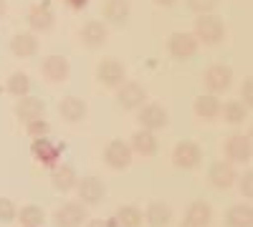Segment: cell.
Masks as SVG:
<instances>
[{"label":"cell","mask_w":253,"mask_h":227,"mask_svg":"<svg viewBox=\"0 0 253 227\" xmlns=\"http://www.w3.org/2000/svg\"><path fill=\"white\" fill-rule=\"evenodd\" d=\"M195 40L205 46H218L225 38V26L218 15H200L195 18Z\"/></svg>","instance_id":"cell-1"},{"label":"cell","mask_w":253,"mask_h":227,"mask_svg":"<svg viewBox=\"0 0 253 227\" xmlns=\"http://www.w3.org/2000/svg\"><path fill=\"white\" fill-rule=\"evenodd\" d=\"M203 84L210 94H223L230 89V84H233V68L230 66H223V64H215L210 66L205 73H203Z\"/></svg>","instance_id":"cell-2"},{"label":"cell","mask_w":253,"mask_h":227,"mask_svg":"<svg viewBox=\"0 0 253 227\" xmlns=\"http://www.w3.org/2000/svg\"><path fill=\"white\" fill-rule=\"evenodd\" d=\"M144 98H147V91L142 84H137V81H124L117 91V106L124 111H134L144 104Z\"/></svg>","instance_id":"cell-3"},{"label":"cell","mask_w":253,"mask_h":227,"mask_svg":"<svg viewBox=\"0 0 253 227\" xmlns=\"http://www.w3.org/2000/svg\"><path fill=\"white\" fill-rule=\"evenodd\" d=\"M104 164L112 169H126L132 164V149L129 144L122 139H112L107 147H104Z\"/></svg>","instance_id":"cell-4"},{"label":"cell","mask_w":253,"mask_h":227,"mask_svg":"<svg viewBox=\"0 0 253 227\" xmlns=\"http://www.w3.org/2000/svg\"><path fill=\"white\" fill-rule=\"evenodd\" d=\"M96 78H99V84L114 89V86H122L124 84L126 68H124L122 61H117V58H104L101 64L96 66Z\"/></svg>","instance_id":"cell-5"},{"label":"cell","mask_w":253,"mask_h":227,"mask_svg":"<svg viewBox=\"0 0 253 227\" xmlns=\"http://www.w3.org/2000/svg\"><path fill=\"white\" fill-rule=\"evenodd\" d=\"M172 162L177 169H195L203 162V149L195 141H180L172 152Z\"/></svg>","instance_id":"cell-6"},{"label":"cell","mask_w":253,"mask_h":227,"mask_svg":"<svg viewBox=\"0 0 253 227\" xmlns=\"http://www.w3.org/2000/svg\"><path fill=\"white\" fill-rule=\"evenodd\" d=\"M137 121L142 124L144 131H157V129H165L170 116H167V109L160 106V104H147V106H139V116Z\"/></svg>","instance_id":"cell-7"},{"label":"cell","mask_w":253,"mask_h":227,"mask_svg":"<svg viewBox=\"0 0 253 227\" xmlns=\"http://www.w3.org/2000/svg\"><path fill=\"white\" fill-rule=\"evenodd\" d=\"M76 192H79L81 204H99L107 197V184L99 177H84L81 182H76Z\"/></svg>","instance_id":"cell-8"},{"label":"cell","mask_w":253,"mask_h":227,"mask_svg":"<svg viewBox=\"0 0 253 227\" xmlns=\"http://www.w3.org/2000/svg\"><path fill=\"white\" fill-rule=\"evenodd\" d=\"M167 48H170L172 58H177V61H190V58L198 53V40H195L193 33L177 31V33L170 35V43H167Z\"/></svg>","instance_id":"cell-9"},{"label":"cell","mask_w":253,"mask_h":227,"mask_svg":"<svg viewBox=\"0 0 253 227\" xmlns=\"http://www.w3.org/2000/svg\"><path fill=\"white\" fill-rule=\"evenodd\" d=\"M86 220V207L81 202H66L53 212V225L56 227H79Z\"/></svg>","instance_id":"cell-10"},{"label":"cell","mask_w":253,"mask_h":227,"mask_svg":"<svg viewBox=\"0 0 253 227\" xmlns=\"http://www.w3.org/2000/svg\"><path fill=\"white\" fill-rule=\"evenodd\" d=\"M251 154H253L251 136H246V134H230L228 136V141H225V157H228L230 164L251 162Z\"/></svg>","instance_id":"cell-11"},{"label":"cell","mask_w":253,"mask_h":227,"mask_svg":"<svg viewBox=\"0 0 253 227\" xmlns=\"http://www.w3.org/2000/svg\"><path fill=\"white\" fill-rule=\"evenodd\" d=\"M41 73H43L46 81H51V84H63L71 73V64H69V58H63V56H48V58H43V64H41Z\"/></svg>","instance_id":"cell-12"},{"label":"cell","mask_w":253,"mask_h":227,"mask_svg":"<svg viewBox=\"0 0 253 227\" xmlns=\"http://www.w3.org/2000/svg\"><path fill=\"white\" fill-rule=\"evenodd\" d=\"M46 114V104L36 96H20L18 104H15V116L23 121V124H33V121H41Z\"/></svg>","instance_id":"cell-13"},{"label":"cell","mask_w":253,"mask_h":227,"mask_svg":"<svg viewBox=\"0 0 253 227\" xmlns=\"http://www.w3.org/2000/svg\"><path fill=\"white\" fill-rule=\"evenodd\" d=\"M86 101L79 98V96H63L61 98V104H58V114L63 121H69V124H79L86 119Z\"/></svg>","instance_id":"cell-14"},{"label":"cell","mask_w":253,"mask_h":227,"mask_svg":"<svg viewBox=\"0 0 253 227\" xmlns=\"http://www.w3.org/2000/svg\"><path fill=\"white\" fill-rule=\"evenodd\" d=\"M79 40L86 48H101L107 43V26H104L101 20H89V23L79 31Z\"/></svg>","instance_id":"cell-15"},{"label":"cell","mask_w":253,"mask_h":227,"mask_svg":"<svg viewBox=\"0 0 253 227\" xmlns=\"http://www.w3.org/2000/svg\"><path fill=\"white\" fill-rule=\"evenodd\" d=\"M53 20H56V13L48 3H41V5H33L28 10V26L33 31H41V33H46L53 28Z\"/></svg>","instance_id":"cell-16"},{"label":"cell","mask_w":253,"mask_h":227,"mask_svg":"<svg viewBox=\"0 0 253 227\" xmlns=\"http://www.w3.org/2000/svg\"><path fill=\"white\" fill-rule=\"evenodd\" d=\"M208 179H210L213 187L228 190L230 184L238 179V174H236V169H233V164H230V162H215L213 167H210V172H208Z\"/></svg>","instance_id":"cell-17"},{"label":"cell","mask_w":253,"mask_h":227,"mask_svg":"<svg viewBox=\"0 0 253 227\" xmlns=\"http://www.w3.org/2000/svg\"><path fill=\"white\" fill-rule=\"evenodd\" d=\"M213 222V210H210V204L198 199L187 207L185 212V227H208Z\"/></svg>","instance_id":"cell-18"},{"label":"cell","mask_w":253,"mask_h":227,"mask_svg":"<svg viewBox=\"0 0 253 227\" xmlns=\"http://www.w3.org/2000/svg\"><path fill=\"white\" fill-rule=\"evenodd\" d=\"M104 18H107V23L112 26H124L126 20H129V3L126 0H104V8H101Z\"/></svg>","instance_id":"cell-19"},{"label":"cell","mask_w":253,"mask_h":227,"mask_svg":"<svg viewBox=\"0 0 253 227\" xmlns=\"http://www.w3.org/2000/svg\"><path fill=\"white\" fill-rule=\"evenodd\" d=\"M10 51L15 58H31L38 53V38L33 33H18L10 38Z\"/></svg>","instance_id":"cell-20"},{"label":"cell","mask_w":253,"mask_h":227,"mask_svg":"<svg viewBox=\"0 0 253 227\" xmlns=\"http://www.w3.org/2000/svg\"><path fill=\"white\" fill-rule=\"evenodd\" d=\"M193 109H195V116H198V119L213 121V119L220 116V101H218V96H213V94H205V96H198V98H195Z\"/></svg>","instance_id":"cell-21"},{"label":"cell","mask_w":253,"mask_h":227,"mask_svg":"<svg viewBox=\"0 0 253 227\" xmlns=\"http://www.w3.org/2000/svg\"><path fill=\"white\" fill-rule=\"evenodd\" d=\"M157 136L152 134V131H137L134 136H132V144H129V149H132V154H142V157H155L157 154Z\"/></svg>","instance_id":"cell-22"},{"label":"cell","mask_w":253,"mask_h":227,"mask_svg":"<svg viewBox=\"0 0 253 227\" xmlns=\"http://www.w3.org/2000/svg\"><path fill=\"white\" fill-rule=\"evenodd\" d=\"M144 220L152 227H167L172 222V207L167 202H150V207L144 212Z\"/></svg>","instance_id":"cell-23"},{"label":"cell","mask_w":253,"mask_h":227,"mask_svg":"<svg viewBox=\"0 0 253 227\" xmlns=\"http://www.w3.org/2000/svg\"><path fill=\"white\" fill-rule=\"evenodd\" d=\"M51 182H53V187L58 192H69L76 187V169L71 167V164H61V167H53V174H51Z\"/></svg>","instance_id":"cell-24"},{"label":"cell","mask_w":253,"mask_h":227,"mask_svg":"<svg viewBox=\"0 0 253 227\" xmlns=\"http://www.w3.org/2000/svg\"><path fill=\"white\" fill-rule=\"evenodd\" d=\"M225 225L228 227H253V210L251 204H236L225 212Z\"/></svg>","instance_id":"cell-25"},{"label":"cell","mask_w":253,"mask_h":227,"mask_svg":"<svg viewBox=\"0 0 253 227\" xmlns=\"http://www.w3.org/2000/svg\"><path fill=\"white\" fill-rule=\"evenodd\" d=\"M142 225V210L134 204H122L114 215V227H139Z\"/></svg>","instance_id":"cell-26"},{"label":"cell","mask_w":253,"mask_h":227,"mask_svg":"<svg viewBox=\"0 0 253 227\" xmlns=\"http://www.w3.org/2000/svg\"><path fill=\"white\" fill-rule=\"evenodd\" d=\"M18 222L23 227H41L46 222V212L38 207V204H26V207H20V212H15Z\"/></svg>","instance_id":"cell-27"},{"label":"cell","mask_w":253,"mask_h":227,"mask_svg":"<svg viewBox=\"0 0 253 227\" xmlns=\"http://www.w3.org/2000/svg\"><path fill=\"white\" fill-rule=\"evenodd\" d=\"M33 154L41 159V162H46V164H53L58 159V144L51 141V139H36L33 141Z\"/></svg>","instance_id":"cell-28"},{"label":"cell","mask_w":253,"mask_h":227,"mask_svg":"<svg viewBox=\"0 0 253 227\" xmlns=\"http://www.w3.org/2000/svg\"><path fill=\"white\" fill-rule=\"evenodd\" d=\"M220 114L228 124H243L248 119V109L241 104V101H228L225 106H220Z\"/></svg>","instance_id":"cell-29"},{"label":"cell","mask_w":253,"mask_h":227,"mask_svg":"<svg viewBox=\"0 0 253 227\" xmlns=\"http://www.w3.org/2000/svg\"><path fill=\"white\" fill-rule=\"evenodd\" d=\"M8 91L13 94V96H28V91H31V78H28V73H20V71H15L10 78H8Z\"/></svg>","instance_id":"cell-30"},{"label":"cell","mask_w":253,"mask_h":227,"mask_svg":"<svg viewBox=\"0 0 253 227\" xmlns=\"http://www.w3.org/2000/svg\"><path fill=\"white\" fill-rule=\"evenodd\" d=\"M218 5H220V0H187V8L198 15H213Z\"/></svg>","instance_id":"cell-31"},{"label":"cell","mask_w":253,"mask_h":227,"mask_svg":"<svg viewBox=\"0 0 253 227\" xmlns=\"http://www.w3.org/2000/svg\"><path fill=\"white\" fill-rule=\"evenodd\" d=\"M15 204L8 197H0V222H13L15 220Z\"/></svg>","instance_id":"cell-32"},{"label":"cell","mask_w":253,"mask_h":227,"mask_svg":"<svg viewBox=\"0 0 253 227\" xmlns=\"http://www.w3.org/2000/svg\"><path fill=\"white\" fill-rule=\"evenodd\" d=\"M241 104L246 106V109H251V104H253V81L251 78H246L243 81V86H241Z\"/></svg>","instance_id":"cell-33"},{"label":"cell","mask_w":253,"mask_h":227,"mask_svg":"<svg viewBox=\"0 0 253 227\" xmlns=\"http://www.w3.org/2000/svg\"><path fill=\"white\" fill-rule=\"evenodd\" d=\"M238 187H241V195H243V197H253V174H251V172H246V174L241 177Z\"/></svg>","instance_id":"cell-34"},{"label":"cell","mask_w":253,"mask_h":227,"mask_svg":"<svg viewBox=\"0 0 253 227\" xmlns=\"http://www.w3.org/2000/svg\"><path fill=\"white\" fill-rule=\"evenodd\" d=\"M28 131H31L33 136H38V134H46V131H48V127L43 124V119H41V121H33V124H28Z\"/></svg>","instance_id":"cell-35"},{"label":"cell","mask_w":253,"mask_h":227,"mask_svg":"<svg viewBox=\"0 0 253 227\" xmlns=\"http://www.w3.org/2000/svg\"><path fill=\"white\" fill-rule=\"evenodd\" d=\"M89 227H114V222H112V220H101V217H99V220H91V222H89Z\"/></svg>","instance_id":"cell-36"},{"label":"cell","mask_w":253,"mask_h":227,"mask_svg":"<svg viewBox=\"0 0 253 227\" xmlns=\"http://www.w3.org/2000/svg\"><path fill=\"white\" fill-rule=\"evenodd\" d=\"M175 3H177V0H155V5H160V8H170Z\"/></svg>","instance_id":"cell-37"},{"label":"cell","mask_w":253,"mask_h":227,"mask_svg":"<svg viewBox=\"0 0 253 227\" xmlns=\"http://www.w3.org/2000/svg\"><path fill=\"white\" fill-rule=\"evenodd\" d=\"M66 3H69L71 8H84V5H86V0H66Z\"/></svg>","instance_id":"cell-38"},{"label":"cell","mask_w":253,"mask_h":227,"mask_svg":"<svg viewBox=\"0 0 253 227\" xmlns=\"http://www.w3.org/2000/svg\"><path fill=\"white\" fill-rule=\"evenodd\" d=\"M5 10H8V0H0V18L5 15Z\"/></svg>","instance_id":"cell-39"}]
</instances>
